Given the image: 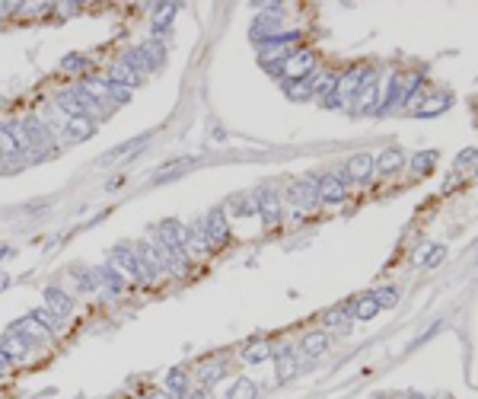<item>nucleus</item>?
<instances>
[{
    "label": "nucleus",
    "mask_w": 478,
    "mask_h": 399,
    "mask_svg": "<svg viewBox=\"0 0 478 399\" xmlns=\"http://www.w3.org/2000/svg\"><path fill=\"white\" fill-rule=\"evenodd\" d=\"M379 102V86H376V67H363L361 90L347 100V112L351 115H363V112H376Z\"/></svg>",
    "instance_id": "1"
},
{
    "label": "nucleus",
    "mask_w": 478,
    "mask_h": 399,
    "mask_svg": "<svg viewBox=\"0 0 478 399\" xmlns=\"http://www.w3.org/2000/svg\"><path fill=\"white\" fill-rule=\"evenodd\" d=\"M157 243L160 246H166L169 252H175V256H185V240H189V227L182 224V221H175V217H166V221H160L157 224Z\"/></svg>",
    "instance_id": "2"
},
{
    "label": "nucleus",
    "mask_w": 478,
    "mask_h": 399,
    "mask_svg": "<svg viewBox=\"0 0 478 399\" xmlns=\"http://www.w3.org/2000/svg\"><path fill=\"white\" fill-rule=\"evenodd\" d=\"M316 185H319V179H316V176L297 179L294 185H287V192H284V201H290V205H294V208H300V211H313L316 205H319V192H316Z\"/></svg>",
    "instance_id": "3"
},
{
    "label": "nucleus",
    "mask_w": 478,
    "mask_h": 399,
    "mask_svg": "<svg viewBox=\"0 0 478 399\" xmlns=\"http://www.w3.org/2000/svg\"><path fill=\"white\" fill-rule=\"evenodd\" d=\"M316 71V55L313 51H290V58L284 61V84H300Z\"/></svg>",
    "instance_id": "4"
},
{
    "label": "nucleus",
    "mask_w": 478,
    "mask_h": 399,
    "mask_svg": "<svg viewBox=\"0 0 478 399\" xmlns=\"http://www.w3.org/2000/svg\"><path fill=\"white\" fill-rule=\"evenodd\" d=\"M108 266L118 268V272H122L124 278H131V281H140V278H144V275H140V266H137V256H134V246H128V243L112 246V252H108Z\"/></svg>",
    "instance_id": "5"
},
{
    "label": "nucleus",
    "mask_w": 478,
    "mask_h": 399,
    "mask_svg": "<svg viewBox=\"0 0 478 399\" xmlns=\"http://www.w3.org/2000/svg\"><path fill=\"white\" fill-rule=\"evenodd\" d=\"M256 205H258V217H265V224H280L284 217V208H280V195L271 192L268 185L256 192Z\"/></svg>",
    "instance_id": "6"
},
{
    "label": "nucleus",
    "mask_w": 478,
    "mask_h": 399,
    "mask_svg": "<svg viewBox=\"0 0 478 399\" xmlns=\"http://www.w3.org/2000/svg\"><path fill=\"white\" fill-rule=\"evenodd\" d=\"M134 256H137V266H140V275L147 278V281H153V278H160V256L157 250H153V243H137L134 246Z\"/></svg>",
    "instance_id": "7"
},
{
    "label": "nucleus",
    "mask_w": 478,
    "mask_h": 399,
    "mask_svg": "<svg viewBox=\"0 0 478 399\" xmlns=\"http://www.w3.org/2000/svg\"><path fill=\"white\" fill-rule=\"evenodd\" d=\"M175 13H179V3H157L153 7V39L169 42V26H173Z\"/></svg>",
    "instance_id": "8"
},
{
    "label": "nucleus",
    "mask_w": 478,
    "mask_h": 399,
    "mask_svg": "<svg viewBox=\"0 0 478 399\" xmlns=\"http://www.w3.org/2000/svg\"><path fill=\"white\" fill-rule=\"evenodd\" d=\"M316 192H319V205H341V201L347 198L345 183H341V179H335V173L322 176L319 185H316Z\"/></svg>",
    "instance_id": "9"
},
{
    "label": "nucleus",
    "mask_w": 478,
    "mask_h": 399,
    "mask_svg": "<svg viewBox=\"0 0 478 399\" xmlns=\"http://www.w3.org/2000/svg\"><path fill=\"white\" fill-rule=\"evenodd\" d=\"M204 230L207 236H211V243H223L227 236H230V217H227V211L223 208H211L204 214Z\"/></svg>",
    "instance_id": "10"
},
{
    "label": "nucleus",
    "mask_w": 478,
    "mask_h": 399,
    "mask_svg": "<svg viewBox=\"0 0 478 399\" xmlns=\"http://www.w3.org/2000/svg\"><path fill=\"white\" fill-rule=\"evenodd\" d=\"M227 217H256L258 214V205H256V192H239L233 195L227 205H223Z\"/></svg>",
    "instance_id": "11"
},
{
    "label": "nucleus",
    "mask_w": 478,
    "mask_h": 399,
    "mask_svg": "<svg viewBox=\"0 0 478 399\" xmlns=\"http://www.w3.org/2000/svg\"><path fill=\"white\" fill-rule=\"evenodd\" d=\"M211 246H214V243H211V236H207V230H204V217H198V221L189 227L185 250H189V256H201V252H207Z\"/></svg>",
    "instance_id": "12"
},
{
    "label": "nucleus",
    "mask_w": 478,
    "mask_h": 399,
    "mask_svg": "<svg viewBox=\"0 0 478 399\" xmlns=\"http://www.w3.org/2000/svg\"><path fill=\"white\" fill-rule=\"evenodd\" d=\"M370 173H373V157L370 154H354V157L347 160V167H345L347 183H367Z\"/></svg>",
    "instance_id": "13"
},
{
    "label": "nucleus",
    "mask_w": 478,
    "mask_h": 399,
    "mask_svg": "<svg viewBox=\"0 0 478 399\" xmlns=\"http://www.w3.org/2000/svg\"><path fill=\"white\" fill-rule=\"evenodd\" d=\"M325 349H329V333H325V329H316V333L303 335V342H300V358L313 361V358H319Z\"/></svg>",
    "instance_id": "14"
},
{
    "label": "nucleus",
    "mask_w": 478,
    "mask_h": 399,
    "mask_svg": "<svg viewBox=\"0 0 478 399\" xmlns=\"http://www.w3.org/2000/svg\"><path fill=\"white\" fill-rule=\"evenodd\" d=\"M122 61H124L128 67H131V71L140 77V80H144L147 74H153V71H157V67H153V61L147 58V51H144V45H134V48H128V51H124V58H122Z\"/></svg>",
    "instance_id": "15"
},
{
    "label": "nucleus",
    "mask_w": 478,
    "mask_h": 399,
    "mask_svg": "<svg viewBox=\"0 0 478 399\" xmlns=\"http://www.w3.org/2000/svg\"><path fill=\"white\" fill-rule=\"evenodd\" d=\"M93 272H96V281H99V288H106L108 294H122L124 288H128V278H124L118 268L99 266V268H93Z\"/></svg>",
    "instance_id": "16"
},
{
    "label": "nucleus",
    "mask_w": 478,
    "mask_h": 399,
    "mask_svg": "<svg viewBox=\"0 0 478 399\" xmlns=\"http://www.w3.org/2000/svg\"><path fill=\"white\" fill-rule=\"evenodd\" d=\"M96 134V122L93 118H67L64 131H61V138L64 141H86V138H93Z\"/></svg>",
    "instance_id": "17"
},
{
    "label": "nucleus",
    "mask_w": 478,
    "mask_h": 399,
    "mask_svg": "<svg viewBox=\"0 0 478 399\" xmlns=\"http://www.w3.org/2000/svg\"><path fill=\"white\" fill-rule=\"evenodd\" d=\"M41 294H45V307H48L55 316H67L70 310H74V300H70V294H64L61 288H51V284H48V288H45Z\"/></svg>",
    "instance_id": "18"
},
{
    "label": "nucleus",
    "mask_w": 478,
    "mask_h": 399,
    "mask_svg": "<svg viewBox=\"0 0 478 399\" xmlns=\"http://www.w3.org/2000/svg\"><path fill=\"white\" fill-rule=\"evenodd\" d=\"M195 163H198V157H179V160H169V163H166L163 169H160V173H153V179H150V183H169V179H175V176H182L185 173V169H191L195 167Z\"/></svg>",
    "instance_id": "19"
},
{
    "label": "nucleus",
    "mask_w": 478,
    "mask_h": 399,
    "mask_svg": "<svg viewBox=\"0 0 478 399\" xmlns=\"http://www.w3.org/2000/svg\"><path fill=\"white\" fill-rule=\"evenodd\" d=\"M361 80H363V67H347L345 74L338 77V84H335L341 100H351V96L361 90Z\"/></svg>",
    "instance_id": "20"
},
{
    "label": "nucleus",
    "mask_w": 478,
    "mask_h": 399,
    "mask_svg": "<svg viewBox=\"0 0 478 399\" xmlns=\"http://www.w3.org/2000/svg\"><path fill=\"white\" fill-rule=\"evenodd\" d=\"M166 390H169V396H179V399L189 396V393H191L189 371H179V367H173V371L166 374Z\"/></svg>",
    "instance_id": "21"
},
{
    "label": "nucleus",
    "mask_w": 478,
    "mask_h": 399,
    "mask_svg": "<svg viewBox=\"0 0 478 399\" xmlns=\"http://www.w3.org/2000/svg\"><path fill=\"white\" fill-rule=\"evenodd\" d=\"M402 163H405L402 147H386L373 160V169H379V173H396V169H402Z\"/></svg>",
    "instance_id": "22"
},
{
    "label": "nucleus",
    "mask_w": 478,
    "mask_h": 399,
    "mask_svg": "<svg viewBox=\"0 0 478 399\" xmlns=\"http://www.w3.org/2000/svg\"><path fill=\"white\" fill-rule=\"evenodd\" d=\"M106 80H112V84H122V86H137L140 84V77L134 74V71L124 64V61H115V64L108 67Z\"/></svg>",
    "instance_id": "23"
},
{
    "label": "nucleus",
    "mask_w": 478,
    "mask_h": 399,
    "mask_svg": "<svg viewBox=\"0 0 478 399\" xmlns=\"http://www.w3.org/2000/svg\"><path fill=\"white\" fill-rule=\"evenodd\" d=\"M450 102H453V96H450V93H443V90H440L437 100H434V93H428V100H424V102L418 106V115H421V118L437 115V112H443V109L450 106Z\"/></svg>",
    "instance_id": "24"
},
{
    "label": "nucleus",
    "mask_w": 478,
    "mask_h": 399,
    "mask_svg": "<svg viewBox=\"0 0 478 399\" xmlns=\"http://www.w3.org/2000/svg\"><path fill=\"white\" fill-rule=\"evenodd\" d=\"M29 319H32L39 329H45V333H58V329H61V316H55L48 307L32 310V313H29Z\"/></svg>",
    "instance_id": "25"
},
{
    "label": "nucleus",
    "mask_w": 478,
    "mask_h": 399,
    "mask_svg": "<svg viewBox=\"0 0 478 399\" xmlns=\"http://www.w3.org/2000/svg\"><path fill=\"white\" fill-rule=\"evenodd\" d=\"M443 259H446V246H443V243H437V246H434V243H428V246L418 252L421 268H434V266H440Z\"/></svg>",
    "instance_id": "26"
},
{
    "label": "nucleus",
    "mask_w": 478,
    "mask_h": 399,
    "mask_svg": "<svg viewBox=\"0 0 478 399\" xmlns=\"http://www.w3.org/2000/svg\"><path fill=\"white\" fill-rule=\"evenodd\" d=\"M198 377H201V387H214L217 380H223V377H227V364H223V361H211V364H201Z\"/></svg>",
    "instance_id": "27"
},
{
    "label": "nucleus",
    "mask_w": 478,
    "mask_h": 399,
    "mask_svg": "<svg viewBox=\"0 0 478 399\" xmlns=\"http://www.w3.org/2000/svg\"><path fill=\"white\" fill-rule=\"evenodd\" d=\"M258 387L256 380H249V377H236L230 387V393H227V399H256Z\"/></svg>",
    "instance_id": "28"
},
{
    "label": "nucleus",
    "mask_w": 478,
    "mask_h": 399,
    "mask_svg": "<svg viewBox=\"0 0 478 399\" xmlns=\"http://www.w3.org/2000/svg\"><path fill=\"white\" fill-rule=\"evenodd\" d=\"M379 313V304L373 294H363V297L354 300V319H373Z\"/></svg>",
    "instance_id": "29"
},
{
    "label": "nucleus",
    "mask_w": 478,
    "mask_h": 399,
    "mask_svg": "<svg viewBox=\"0 0 478 399\" xmlns=\"http://www.w3.org/2000/svg\"><path fill=\"white\" fill-rule=\"evenodd\" d=\"M144 141H147V134H140V138H134V141L112 147L108 154H102V157H99V167H102V163H108V160H115V157H124V154H134L137 147H144Z\"/></svg>",
    "instance_id": "30"
},
{
    "label": "nucleus",
    "mask_w": 478,
    "mask_h": 399,
    "mask_svg": "<svg viewBox=\"0 0 478 399\" xmlns=\"http://www.w3.org/2000/svg\"><path fill=\"white\" fill-rule=\"evenodd\" d=\"M70 278H74L77 281V288H80V291H96V288H99V281H96V272H93V268H70Z\"/></svg>",
    "instance_id": "31"
},
{
    "label": "nucleus",
    "mask_w": 478,
    "mask_h": 399,
    "mask_svg": "<svg viewBox=\"0 0 478 399\" xmlns=\"http://www.w3.org/2000/svg\"><path fill=\"white\" fill-rule=\"evenodd\" d=\"M242 358H246L249 364H258L265 358H271V345L268 342H249L246 349H242Z\"/></svg>",
    "instance_id": "32"
},
{
    "label": "nucleus",
    "mask_w": 478,
    "mask_h": 399,
    "mask_svg": "<svg viewBox=\"0 0 478 399\" xmlns=\"http://www.w3.org/2000/svg\"><path fill=\"white\" fill-rule=\"evenodd\" d=\"M83 90H86V93H90V96H93V100H108V80H106V77H86V80H83Z\"/></svg>",
    "instance_id": "33"
},
{
    "label": "nucleus",
    "mask_w": 478,
    "mask_h": 399,
    "mask_svg": "<svg viewBox=\"0 0 478 399\" xmlns=\"http://www.w3.org/2000/svg\"><path fill=\"white\" fill-rule=\"evenodd\" d=\"M434 163H437V150H421V154H414V157H412V169L418 176L430 173V169H434Z\"/></svg>",
    "instance_id": "34"
},
{
    "label": "nucleus",
    "mask_w": 478,
    "mask_h": 399,
    "mask_svg": "<svg viewBox=\"0 0 478 399\" xmlns=\"http://www.w3.org/2000/svg\"><path fill=\"white\" fill-rule=\"evenodd\" d=\"M23 157H26V154L17 147V144H13V138L0 128V160H23ZM26 160H29V157H26Z\"/></svg>",
    "instance_id": "35"
},
{
    "label": "nucleus",
    "mask_w": 478,
    "mask_h": 399,
    "mask_svg": "<svg viewBox=\"0 0 478 399\" xmlns=\"http://www.w3.org/2000/svg\"><path fill=\"white\" fill-rule=\"evenodd\" d=\"M274 367H278V380L287 383L290 377L297 374V358L287 355V358H274Z\"/></svg>",
    "instance_id": "36"
},
{
    "label": "nucleus",
    "mask_w": 478,
    "mask_h": 399,
    "mask_svg": "<svg viewBox=\"0 0 478 399\" xmlns=\"http://www.w3.org/2000/svg\"><path fill=\"white\" fill-rule=\"evenodd\" d=\"M373 297H376L379 310H392L399 304V291L392 288V284H386V288H379V291H373Z\"/></svg>",
    "instance_id": "37"
},
{
    "label": "nucleus",
    "mask_w": 478,
    "mask_h": 399,
    "mask_svg": "<svg viewBox=\"0 0 478 399\" xmlns=\"http://www.w3.org/2000/svg\"><path fill=\"white\" fill-rule=\"evenodd\" d=\"M108 100L115 102V106H124V102L131 100V86H122V84H112L108 80Z\"/></svg>",
    "instance_id": "38"
},
{
    "label": "nucleus",
    "mask_w": 478,
    "mask_h": 399,
    "mask_svg": "<svg viewBox=\"0 0 478 399\" xmlns=\"http://www.w3.org/2000/svg\"><path fill=\"white\" fill-rule=\"evenodd\" d=\"M284 86H287V96H290V100H297V102H303V100H309V96H313V90H309L303 80H300V84H284Z\"/></svg>",
    "instance_id": "39"
},
{
    "label": "nucleus",
    "mask_w": 478,
    "mask_h": 399,
    "mask_svg": "<svg viewBox=\"0 0 478 399\" xmlns=\"http://www.w3.org/2000/svg\"><path fill=\"white\" fill-rule=\"evenodd\" d=\"M86 64H90V61L83 58V55H64V61H61V67H64V71H83Z\"/></svg>",
    "instance_id": "40"
},
{
    "label": "nucleus",
    "mask_w": 478,
    "mask_h": 399,
    "mask_svg": "<svg viewBox=\"0 0 478 399\" xmlns=\"http://www.w3.org/2000/svg\"><path fill=\"white\" fill-rule=\"evenodd\" d=\"M475 160H478V150L475 147H466L459 157H456V169H459V167H469V163H475Z\"/></svg>",
    "instance_id": "41"
},
{
    "label": "nucleus",
    "mask_w": 478,
    "mask_h": 399,
    "mask_svg": "<svg viewBox=\"0 0 478 399\" xmlns=\"http://www.w3.org/2000/svg\"><path fill=\"white\" fill-rule=\"evenodd\" d=\"M185 399H211V387H195Z\"/></svg>",
    "instance_id": "42"
},
{
    "label": "nucleus",
    "mask_w": 478,
    "mask_h": 399,
    "mask_svg": "<svg viewBox=\"0 0 478 399\" xmlns=\"http://www.w3.org/2000/svg\"><path fill=\"white\" fill-rule=\"evenodd\" d=\"M10 364H13V361H10V355H7V351H0V374H3Z\"/></svg>",
    "instance_id": "43"
},
{
    "label": "nucleus",
    "mask_w": 478,
    "mask_h": 399,
    "mask_svg": "<svg viewBox=\"0 0 478 399\" xmlns=\"http://www.w3.org/2000/svg\"><path fill=\"white\" fill-rule=\"evenodd\" d=\"M122 183H124L122 176H115V179H112V183H108V185H106V189H108V192H115V189H118V185H122Z\"/></svg>",
    "instance_id": "44"
},
{
    "label": "nucleus",
    "mask_w": 478,
    "mask_h": 399,
    "mask_svg": "<svg viewBox=\"0 0 478 399\" xmlns=\"http://www.w3.org/2000/svg\"><path fill=\"white\" fill-rule=\"evenodd\" d=\"M402 399H424L421 393H408V396H402Z\"/></svg>",
    "instance_id": "45"
},
{
    "label": "nucleus",
    "mask_w": 478,
    "mask_h": 399,
    "mask_svg": "<svg viewBox=\"0 0 478 399\" xmlns=\"http://www.w3.org/2000/svg\"><path fill=\"white\" fill-rule=\"evenodd\" d=\"M7 281H10L7 275H0V288H7Z\"/></svg>",
    "instance_id": "46"
},
{
    "label": "nucleus",
    "mask_w": 478,
    "mask_h": 399,
    "mask_svg": "<svg viewBox=\"0 0 478 399\" xmlns=\"http://www.w3.org/2000/svg\"><path fill=\"white\" fill-rule=\"evenodd\" d=\"M144 399H163V396H160V393H147V396H144Z\"/></svg>",
    "instance_id": "47"
},
{
    "label": "nucleus",
    "mask_w": 478,
    "mask_h": 399,
    "mask_svg": "<svg viewBox=\"0 0 478 399\" xmlns=\"http://www.w3.org/2000/svg\"><path fill=\"white\" fill-rule=\"evenodd\" d=\"M10 256V250H0V259H7Z\"/></svg>",
    "instance_id": "48"
},
{
    "label": "nucleus",
    "mask_w": 478,
    "mask_h": 399,
    "mask_svg": "<svg viewBox=\"0 0 478 399\" xmlns=\"http://www.w3.org/2000/svg\"><path fill=\"white\" fill-rule=\"evenodd\" d=\"M163 399H179V396H163Z\"/></svg>",
    "instance_id": "49"
},
{
    "label": "nucleus",
    "mask_w": 478,
    "mask_h": 399,
    "mask_svg": "<svg viewBox=\"0 0 478 399\" xmlns=\"http://www.w3.org/2000/svg\"><path fill=\"white\" fill-rule=\"evenodd\" d=\"M443 399H453V396H443Z\"/></svg>",
    "instance_id": "50"
},
{
    "label": "nucleus",
    "mask_w": 478,
    "mask_h": 399,
    "mask_svg": "<svg viewBox=\"0 0 478 399\" xmlns=\"http://www.w3.org/2000/svg\"><path fill=\"white\" fill-rule=\"evenodd\" d=\"M475 176H478V167H475Z\"/></svg>",
    "instance_id": "51"
}]
</instances>
